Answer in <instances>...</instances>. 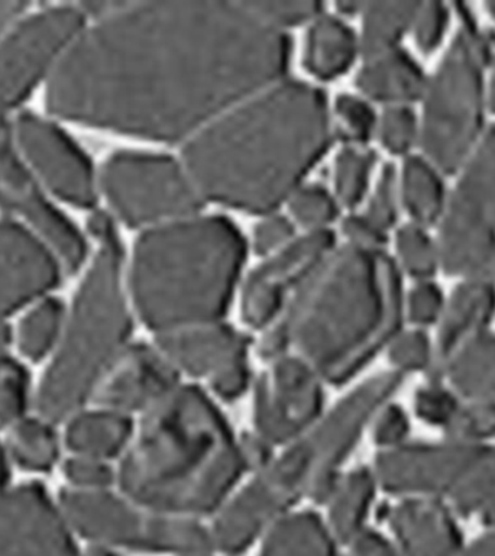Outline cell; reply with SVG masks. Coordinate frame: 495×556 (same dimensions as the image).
I'll return each mask as SVG.
<instances>
[{
    "mask_svg": "<svg viewBox=\"0 0 495 556\" xmlns=\"http://www.w3.org/2000/svg\"><path fill=\"white\" fill-rule=\"evenodd\" d=\"M495 312V290L491 282L467 280L452 295L449 304L443 307L437 352L445 363L464 343L484 333Z\"/></svg>",
    "mask_w": 495,
    "mask_h": 556,
    "instance_id": "23",
    "label": "cell"
},
{
    "mask_svg": "<svg viewBox=\"0 0 495 556\" xmlns=\"http://www.w3.org/2000/svg\"><path fill=\"white\" fill-rule=\"evenodd\" d=\"M402 281L378 248L330 252L261 341L265 359L293 354L325 384L343 386L397 337Z\"/></svg>",
    "mask_w": 495,
    "mask_h": 556,
    "instance_id": "3",
    "label": "cell"
},
{
    "mask_svg": "<svg viewBox=\"0 0 495 556\" xmlns=\"http://www.w3.org/2000/svg\"><path fill=\"white\" fill-rule=\"evenodd\" d=\"M460 404L455 395L441 386L429 384L419 390L415 399L417 416L430 425L449 428Z\"/></svg>",
    "mask_w": 495,
    "mask_h": 556,
    "instance_id": "42",
    "label": "cell"
},
{
    "mask_svg": "<svg viewBox=\"0 0 495 556\" xmlns=\"http://www.w3.org/2000/svg\"><path fill=\"white\" fill-rule=\"evenodd\" d=\"M156 346L178 372L207 382L233 365L246 363L250 339L232 326L212 321L160 334Z\"/></svg>",
    "mask_w": 495,
    "mask_h": 556,
    "instance_id": "21",
    "label": "cell"
},
{
    "mask_svg": "<svg viewBox=\"0 0 495 556\" xmlns=\"http://www.w3.org/2000/svg\"><path fill=\"white\" fill-rule=\"evenodd\" d=\"M402 381V374L382 372L360 382L312 429L282 446L217 513L213 545L228 555L242 554L300 500L328 502L342 465Z\"/></svg>",
    "mask_w": 495,
    "mask_h": 556,
    "instance_id": "5",
    "label": "cell"
},
{
    "mask_svg": "<svg viewBox=\"0 0 495 556\" xmlns=\"http://www.w3.org/2000/svg\"><path fill=\"white\" fill-rule=\"evenodd\" d=\"M63 307L55 300L38 304L25 316L20 328V346L29 358L38 359L54 346L63 329Z\"/></svg>",
    "mask_w": 495,
    "mask_h": 556,
    "instance_id": "34",
    "label": "cell"
},
{
    "mask_svg": "<svg viewBox=\"0 0 495 556\" xmlns=\"http://www.w3.org/2000/svg\"><path fill=\"white\" fill-rule=\"evenodd\" d=\"M246 472L243 441L215 399L181 382L141 415L116 482L147 510L200 520L228 504Z\"/></svg>",
    "mask_w": 495,
    "mask_h": 556,
    "instance_id": "4",
    "label": "cell"
},
{
    "mask_svg": "<svg viewBox=\"0 0 495 556\" xmlns=\"http://www.w3.org/2000/svg\"><path fill=\"white\" fill-rule=\"evenodd\" d=\"M450 495L456 510L465 516L478 511L484 515L495 504V447H486L484 455Z\"/></svg>",
    "mask_w": 495,
    "mask_h": 556,
    "instance_id": "35",
    "label": "cell"
},
{
    "mask_svg": "<svg viewBox=\"0 0 495 556\" xmlns=\"http://www.w3.org/2000/svg\"><path fill=\"white\" fill-rule=\"evenodd\" d=\"M377 480L368 468H355L343 472L329 495V528L334 539L351 542L364 530L369 508L376 495Z\"/></svg>",
    "mask_w": 495,
    "mask_h": 556,
    "instance_id": "27",
    "label": "cell"
},
{
    "mask_svg": "<svg viewBox=\"0 0 495 556\" xmlns=\"http://www.w3.org/2000/svg\"><path fill=\"white\" fill-rule=\"evenodd\" d=\"M65 476L77 490H107L116 481V472L106 460L81 455L65 465Z\"/></svg>",
    "mask_w": 495,
    "mask_h": 556,
    "instance_id": "46",
    "label": "cell"
},
{
    "mask_svg": "<svg viewBox=\"0 0 495 556\" xmlns=\"http://www.w3.org/2000/svg\"><path fill=\"white\" fill-rule=\"evenodd\" d=\"M9 341H11V333H9L8 326L0 320V359L4 358V351H7Z\"/></svg>",
    "mask_w": 495,
    "mask_h": 556,
    "instance_id": "55",
    "label": "cell"
},
{
    "mask_svg": "<svg viewBox=\"0 0 495 556\" xmlns=\"http://www.w3.org/2000/svg\"><path fill=\"white\" fill-rule=\"evenodd\" d=\"M391 529L402 556H456L458 525L446 506L433 497H408L391 508Z\"/></svg>",
    "mask_w": 495,
    "mask_h": 556,
    "instance_id": "22",
    "label": "cell"
},
{
    "mask_svg": "<svg viewBox=\"0 0 495 556\" xmlns=\"http://www.w3.org/2000/svg\"><path fill=\"white\" fill-rule=\"evenodd\" d=\"M91 556H113V555L109 554V552H106L104 549H98V551H94L93 554H91Z\"/></svg>",
    "mask_w": 495,
    "mask_h": 556,
    "instance_id": "58",
    "label": "cell"
},
{
    "mask_svg": "<svg viewBox=\"0 0 495 556\" xmlns=\"http://www.w3.org/2000/svg\"><path fill=\"white\" fill-rule=\"evenodd\" d=\"M452 386L469 400H495V337L481 333L445 361Z\"/></svg>",
    "mask_w": 495,
    "mask_h": 556,
    "instance_id": "28",
    "label": "cell"
},
{
    "mask_svg": "<svg viewBox=\"0 0 495 556\" xmlns=\"http://www.w3.org/2000/svg\"><path fill=\"white\" fill-rule=\"evenodd\" d=\"M132 330L116 237L103 241L78 290L67 329L39 390L38 407L48 420L72 416L96 393L103 377L130 345Z\"/></svg>",
    "mask_w": 495,
    "mask_h": 556,
    "instance_id": "7",
    "label": "cell"
},
{
    "mask_svg": "<svg viewBox=\"0 0 495 556\" xmlns=\"http://www.w3.org/2000/svg\"><path fill=\"white\" fill-rule=\"evenodd\" d=\"M373 155L368 151L346 148L338 155L334 165V186L339 198L346 206L354 207L367 191Z\"/></svg>",
    "mask_w": 495,
    "mask_h": 556,
    "instance_id": "36",
    "label": "cell"
},
{
    "mask_svg": "<svg viewBox=\"0 0 495 556\" xmlns=\"http://www.w3.org/2000/svg\"><path fill=\"white\" fill-rule=\"evenodd\" d=\"M289 39L246 3L122 4L51 74L55 115L156 141L198 134L285 72Z\"/></svg>",
    "mask_w": 495,
    "mask_h": 556,
    "instance_id": "1",
    "label": "cell"
},
{
    "mask_svg": "<svg viewBox=\"0 0 495 556\" xmlns=\"http://www.w3.org/2000/svg\"><path fill=\"white\" fill-rule=\"evenodd\" d=\"M290 208L300 224L317 229L332 222L338 212L332 195L320 186H307L295 191Z\"/></svg>",
    "mask_w": 495,
    "mask_h": 556,
    "instance_id": "40",
    "label": "cell"
},
{
    "mask_svg": "<svg viewBox=\"0 0 495 556\" xmlns=\"http://www.w3.org/2000/svg\"><path fill=\"white\" fill-rule=\"evenodd\" d=\"M81 28L78 9H48L30 16L0 43V113L20 103L63 59Z\"/></svg>",
    "mask_w": 495,
    "mask_h": 556,
    "instance_id": "13",
    "label": "cell"
},
{
    "mask_svg": "<svg viewBox=\"0 0 495 556\" xmlns=\"http://www.w3.org/2000/svg\"><path fill=\"white\" fill-rule=\"evenodd\" d=\"M181 382V374L156 343H130L103 377L94 395L100 407L128 416L143 415Z\"/></svg>",
    "mask_w": 495,
    "mask_h": 556,
    "instance_id": "19",
    "label": "cell"
},
{
    "mask_svg": "<svg viewBox=\"0 0 495 556\" xmlns=\"http://www.w3.org/2000/svg\"><path fill=\"white\" fill-rule=\"evenodd\" d=\"M447 430L456 441L464 442L495 437V400H471L469 404H460Z\"/></svg>",
    "mask_w": 495,
    "mask_h": 556,
    "instance_id": "39",
    "label": "cell"
},
{
    "mask_svg": "<svg viewBox=\"0 0 495 556\" xmlns=\"http://www.w3.org/2000/svg\"><path fill=\"white\" fill-rule=\"evenodd\" d=\"M11 452L16 463L30 471H46L59 455L56 438L50 426L39 420H24L11 434Z\"/></svg>",
    "mask_w": 495,
    "mask_h": 556,
    "instance_id": "33",
    "label": "cell"
},
{
    "mask_svg": "<svg viewBox=\"0 0 495 556\" xmlns=\"http://www.w3.org/2000/svg\"><path fill=\"white\" fill-rule=\"evenodd\" d=\"M7 463H4V456L2 454V451H0V486L4 484V481H7Z\"/></svg>",
    "mask_w": 495,
    "mask_h": 556,
    "instance_id": "56",
    "label": "cell"
},
{
    "mask_svg": "<svg viewBox=\"0 0 495 556\" xmlns=\"http://www.w3.org/2000/svg\"><path fill=\"white\" fill-rule=\"evenodd\" d=\"M332 233L316 230L290 242L248 277L242 291V317L254 329L280 319L291 298L330 255Z\"/></svg>",
    "mask_w": 495,
    "mask_h": 556,
    "instance_id": "15",
    "label": "cell"
},
{
    "mask_svg": "<svg viewBox=\"0 0 495 556\" xmlns=\"http://www.w3.org/2000/svg\"><path fill=\"white\" fill-rule=\"evenodd\" d=\"M65 521L100 545L126 549L208 554L211 529L199 520L147 510L111 490H73L61 498Z\"/></svg>",
    "mask_w": 495,
    "mask_h": 556,
    "instance_id": "9",
    "label": "cell"
},
{
    "mask_svg": "<svg viewBox=\"0 0 495 556\" xmlns=\"http://www.w3.org/2000/svg\"><path fill=\"white\" fill-rule=\"evenodd\" d=\"M264 533L259 556H334L337 539L313 511H287Z\"/></svg>",
    "mask_w": 495,
    "mask_h": 556,
    "instance_id": "25",
    "label": "cell"
},
{
    "mask_svg": "<svg viewBox=\"0 0 495 556\" xmlns=\"http://www.w3.org/2000/svg\"><path fill=\"white\" fill-rule=\"evenodd\" d=\"M103 187L117 215L132 226L185 219L202 204L187 168L163 155H113L103 169Z\"/></svg>",
    "mask_w": 495,
    "mask_h": 556,
    "instance_id": "11",
    "label": "cell"
},
{
    "mask_svg": "<svg viewBox=\"0 0 495 556\" xmlns=\"http://www.w3.org/2000/svg\"><path fill=\"white\" fill-rule=\"evenodd\" d=\"M486 451L472 442L399 445L377 456L373 477L391 494H452Z\"/></svg>",
    "mask_w": 495,
    "mask_h": 556,
    "instance_id": "14",
    "label": "cell"
},
{
    "mask_svg": "<svg viewBox=\"0 0 495 556\" xmlns=\"http://www.w3.org/2000/svg\"><path fill=\"white\" fill-rule=\"evenodd\" d=\"M325 382L293 354L269 361L254 387L255 434L272 447L306 433L325 415Z\"/></svg>",
    "mask_w": 495,
    "mask_h": 556,
    "instance_id": "12",
    "label": "cell"
},
{
    "mask_svg": "<svg viewBox=\"0 0 495 556\" xmlns=\"http://www.w3.org/2000/svg\"><path fill=\"white\" fill-rule=\"evenodd\" d=\"M417 137L415 115L404 106L389 109L380 122V138L386 150L403 154L410 150Z\"/></svg>",
    "mask_w": 495,
    "mask_h": 556,
    "instance_id": "44",
    "label": "cell"
},
{
    "mask_svg": "<svg viewBox=\"0 0 495 556\" xmlns=\"http://www.w3.org/2000/svg\"><path fill=\"white\" fill-rule=\"evenodd\" d=\"M0 556H81L39 486L0 490Z\"/></svg>",
    "mask_w": 495,
    "mask_h": 556,
    "instance_id": "17",
    "label": "cell"
},
{
    "mask_svg": "<svg viewBox=\"0 0 495 556\" xmlns=\"http://www.w3.org/2000/svg\"><path fill=\"white\" fill-rule=\"evenodd\" d=\"M371 424L373 441L384 450L403 445L408 429H410L403 408L389 403L377 413Z\"/></svg>",
    "mask_w": 495,
    "mask_h": 556,
    "instance_id": "47",
    "label": "cell"
},
{
    "mask_svg": "<svg viewBox=\"0 0 495 556\" xmlns=\"http://www.w3.org/2000/svg\"><path fill=\"white\" fill-rule=\"evenodd\" d=\"M180 556H207V554H193V555H180Z\"/></svg>",
    "mask_w": 495,
    "mask_h": 556,
    "instance_id": "60",
    "label": "cell"
},
{
    "mask_svg": "<svg viewBox=\"0 0 495 556\" xmlns=\"http://www.w3.org/2000/svg\"><path fill=\"white\" fill-rule=\"evenodd\" d=\"M389 348L391 363L402 371H419L432 363L433 352L429 338L417 330L398 333Z\"/></svg>",
    "mask_w": 495,
    "mask_h": 556,
    "instance_id": "43",
    "label": "cell"
},
{
    "mask_svg": "<svg viewBox=\"0 0 495 556\" xmlns=\"http://www.w3.org/2000/svg\"><path fill=\"white\" fill-rule=\"evenodd\" d=\"M0 204L33 225L68 268H77L82 263L85 241L43 198L37 181L21 163L11 129L3 119H0Z\"/></svg>",
    "mask_w": 495,
    "mask_h": 556,
    "instance_id": "16",
    "label": "cell"
},
{
    "mask_svg": "<svg viewBox=\"0 0 495 556\" xmlns=\"http://www.w3.org/2000/svg\"><path fill=\"white\" fill-rule=\"evenodd\" d=\"M248 8L267 22L268 25L280 29L282 25H297L310 21L320 11V3L316 2H252Z\"/></svg>",
    "mask_w": 495,
    "mask_h": 556,
    "instance_id": "45",
    "label": "cell"
},
{
    "mask_svg": "<svg viewBox=\"0 0 495 556\" xmlns=\"http://www.w3.org/2000/svg\"><path fill=\"white\" fill-rule=\"evenodd\" d=\"M441 261L467 280H495V129L468 159L443 215Z\"/></svg>",
    "mask_w": 495,
    "mask_h": 556,
    "instance_id": "10",
    "label": "cell"
},
{
    "mask_svg": "<svg viewBox=\"0 0 495 556\" xmlns=\"http://www.w3.org/2000/svg\"><path fill=\"white\" fill-rule=\"evenodd\" d=\"M420 3L384 2L365 9L363 48L369 60L394 51L415 22Z\"/></svg>",
    "mask_w": 495,
    "mask_h": 556,
    "instance_id": "31",
    "label": "cell"
},
{
    "mask_svg": "<svg viewBox=\"0 0 495 556\" xmlns=\"http://www.w3.org/2000/svg\"><path fill=\"white\" fill-rule=\"evenodd\" d=\"M325 96L282 83L252 96L191 139L186 168L202 198L264 213L294 193L328 150Z\"/></svg>",
    "mask_w": 495,
    "mask_h": 556,
    "instance_id": "2",
    "label": "cell"
},
{
    "mask_svg": "<svg viewBox=\"0 0 495 556\" xmlns=\"http://www.w3.org/2000/svg\"><path fill=\"white\" fill-rule=\"evenodd\" d=\"M134 432L130 416L100 407L73 417L67 443L77 455L107 460L125 454Z\"/></svg>",
    "mask_w": 495,
    "mask_h": 556,
    "instance_id": "24",
    "label": "cell"
},
{
    "mask_svg": "<svg viewBox=\"0 0 495 556\" xmlns=\"http://www.w3.org/2000/svg\"><path fill=\"white\" fill-rule=\"evenodd\" d=\"M351 543L355 556H402L398 547L373 530H360Z\"/></svg>",
    "mask_w": 495,
    "mask_h": 556,
    "instance_id": "52",
    "label": "cell"
},
{
    "mask_svg": "<svg viewBox=\"0 0 495 556\" xmlns=\"http://www.w3.org/2000/svg\"><path fill=\"white\" fill-rule=\"evenodd\" d=\"M354 33L334 17H321L308 30L306 67L319 78L345 73L356 54Z\"/></svg>",
    "mask_w": 495,
    "mask_h": 556,
    "instance_id": "29",
    "label": "cell"
},
{
    "mask_svg": "<svg viewBox=\"0 0 495 556\" xmlns=\"http://www.w3.org/2000/svg\"><path fill=\"white\" fill-rule=\"evenodd\" d=\"M15 137L38 176L55 194L76 206L94 203L89 161L60 129L41 117L24 115L17 121Z\"/></svg>",
    "mask_w": 495,
    "mask_h": 556,
    "instance_id": "18",
    "label": "cell"
},
{
    "mask_svg": "<svg viewBox=\"0 0 495 556\" xmlns=\"http://www.w3.org/2000/svg\"><path fill=\"white\" fill-rule=\"evenodd\" d=\"M488 9H490L491 15H493L494 20H495V2L488 3Z\"/></svg>",
    "mask_w": 495,
    "mask_h": 556,
    "instance_id": "59",
    "label": "cell"
},
{
    "mask_svg": "<svg viewBox=\"0 0 495 556\" xmlns=\"http://www.w3.org/2000/svg\"><path fill=\"white\" fill-rule=\"evenodd\" d=\"M488 59L486 39L472 25H465L426 87L421 141L432 163L445 172L458 169L475 150Z\"/></svg>",
    "mask_w": 495,
    "mask_h": 556,
    "instance_id": "8",
    "label": "cell"
},
{
    "mask_svg": "<svg viewBox=\"0 0 495 556\" xmlns=\"http://www.w3.org/2000/svg\"><path fill=\"white\" fill-rule=\"evenodd\" d=\"M397 219V178L393 167H385L363 215L352 216L343 225L354 245L378 248L386 230Z\"/></svg>",
    "mask_w": 495,
    "mask_h": 556,
    "instance_id": "30",
    "label": "cell"
},
{
    "mask_svg": "<svg viewBox=\"0 0 495 556\" xmlns=\"http://www.w3.org/2000/svg\"><path fill=\"white\" fill-rule=\"evenodd\" d=\"M252 382L250 364L233 365L208 381L212 393L225 402H232L245 394Z\"/></svg>",
    "mask_w": 495,
    "mask_h": 556,
    "instance_id": "51",
    "label": "cell"
},
{
    "mask_svg": "<svg viewBox=\"0 0 495 556\" xmlns=\"http://www.w3.org/2000/svg\"><path fill=\"white\" fill-rule=\"evenodd\" d=\"M356 81L368 98L380 102H411L426 90L419 65L406 52L397 50L369 60Z\"/></svg>",
    "mask_w": 495,
    "mask_h": 556,
    "instance_id": "26",
    "label": "cell"
},
{
    "mask_svg": "<svg viewBox=\"0 0 495 556\" xmlns=\"http://www.w3.org/2000/svg\"><path fill=\"white\" fill-rule=\"evenodd\" d=\"M456 556H495V532L486 534Z\"/></svg>",
    "mask_w": 495,
    "mask_h": 556,
    "instance_id": "53",
    "label": "cell"
},
{
    "mask_svg": "<svg viewBox=\"0 0 495 556\" xmlns=\"http://www.w3.org/2000/svg\"><path fill=\"white\" fill-rule=\"evenodd\" d=\"M28 400V377L20 364L0 359V428L20 419Z\"/></svg>",
    "mask_w": 495,
    "mask_h": 556,
    "instance_id": "38",
    "label": "cell"
},
{
    "mask_svg": "<svg viewBox=\"0 0 495 556\" xmlns=\"http://www.w3.org/2000/svg\"><path fill=\"white\" fill-rule=\"evenodd\" d=\"M246 245L224 217H185L148 230L135 247L130 291L160 337L220 321L241 277Z\"/></svg>",
    "mask_w": 495,
    "mask_h": 556,
    "instance_id": "6",
    "label": "cell"
},
{
    "mask_svg": "<svg viewBox=\"0 0 495 556\" xmlns=\"http://www.w3.org/2000/svg\"><path fill=\"white\" fill-rule=\"evenodd\" d=\"M293 224L287 217L272 216L256 226L254 243L256 252L269 254L289 245L293 238Z\"/></svg>",
    "mask_w": 495,
    "mask_h": 556,
    "instance_id": "50",
    "label": "cell"
},
{
    "mask_svg": "<svg viewBox=\"0 0 495 556\" xmlns=\"http://www.w3.org/2000/svg\"><path fill=\"white\" fill-rule=\"evenodd\" d=\"M446 24L447 11L442 3L420 4L412 26H415L416 41L421 50L430 51L436 48L437 43H441L443 35H445Z\"/></svg>",
    "mask_w": 495,
    "mask_h": 556,
    "instance_id": "48",
    "label": "cell"
},
{
    "mask_svg": "<svg viewBox=\"0 0 495 556\" xmlns=\"http://www.w3.org/2000/svg\"><path fill=\"white\" fill-rule=\"evenodd\" d=\"M24 8L25 4L20 2H0V34L21 15Z\"/></svg>",
    "mask_w": 495,
    "mask_h": 556,
    "instance_id": "54",
    "label": "cell"
},
{
    "mask_svg": "<svg viewBox=\"0 0 495 556\" xmlns=\"http://www.w3.org/2000/svg\"><path fill=\"white\" fill-rule=\"evenodd\" d=\"M442 313L443 299L436 286L421 282L408 295V316L415 324H433Z\"/></svg>",
    "mask_w": 495,
    "mask_h": 556,
    "instance_id": "49",
    "label": "cell"
},
{
    "mask_svg": "<svg viewBox=\"0 0 495 556\" xmlns=\"http://www.w3.org/2000/svg\"><path fill=\"white\" fill-rule=\"evenodd\" d=\"M491 106L495 109V73L493 76V83H491V93H490Z\"/></svg>",
    "mask_w": 495,
    "mask_h": 556,
    "instance_id": "57",
    "label": "cell"
},
{
    "mask_svg": "<svg viewBox=\"0 0 495 556\" xmlns=\"http://www.w3.org/2000/svg\"><path fill=\"white\" fill-rule=\"evenodd\" d=\"M337 115L343 138L352 142H365L376 129V115L364 100L354 96H341L337 102Z\"/></svg>",
    "mask_w": 495,
    "mask_h": 556,
    "instance_id": "41",
    "label": "cell"
},
{
    "mask_svg": "<svg viewBox=\"0 0 495 556\" xmlns=\"http://www.w3.org/2000/svg\"><path fill=\"white\" fill-rule=\"evenodd\" d=\"M403 199L419 225H430L445 208V194L436 169L420 159L408 160L403 169Z\"/></svg>",
    "mask_w": 495,
    "mask_h": 556,
    "instance_id": "32",
    "label": "cell"
},
{
    "mask_svg": "<svg viewBox=\"0 0 495 556\" xmlns=\"http://www.w3.org/2000/svg\"><path fill=\"white\" fill-rule=\"evenodd\" d=\"M59 280L51 251L21 226L0 224V320Z\"/></svg>",
    "mask_w": 495,
    "mask_h": 556,
    "instance_id": "20",
    "label": "cell"
},
{
    "mask_svg": "<svg viewBox=\"0 0 495 556\" xmlns=\"http://www.w3.org/2000/svg\"><path fill=\"white\" fill-rule=\"evenodd\" d=\"M397 251L404 268L419 278L432 276L441 261V250L420 225H407L399 229Z\"/></svg>",
    "mask_w": 495,
    "mask_h": 556,
    "instance_id": "37",
    "label": "cell"
}]
</instances>
